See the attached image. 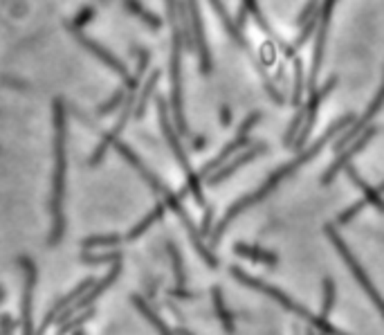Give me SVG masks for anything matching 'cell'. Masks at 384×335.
Instances as JSON below:
<instances>
[{
	"instance_id": "9a60e30c",
	"label": "cell",
	"mask_w": 384,
	"mask_h": 335,
	"mask_svg": "<svg viewBox=\"0 0 384 335\" xmlns=\"http://www.w3.org/2000/svg\"><path fill=\"white\" fill-rule=\"evenodd\" d=\"M133 304L138 306V311H140V313H142L144 317H147V320H149V322L153 324V329H156V331H158L160 335H175V331H171L169 326H167L164 322H162L160 317H158V313L153 311V308H151V306H149L147 302H144V299H142L140 295H133Z\"/></svg>"
},
{
	"instance_id": "277c9868",
	"label": "cell",
	"mask_w": 384,
	"mask_h": 335,
	"mask_svg": "<svg viewBox=\"0 0 384 335\" xmlns=\"http://www.w3.org/2000/svg\"><path fill=\"white\" fill-rule=\"evenodd\" d=\"M259 119H261V113H252L250 117H247L245 122H243V126L238 128V133H236V137H234V140L229 142L227 147H225L223 151L218 153L216 158H213V160L209 162V165H204V167L200 169V176H202V178H204V176H211V171H216V169H220V167H223L225 162H227L229 158H232L236 151L245 149L247 144H250V137H247V133L252 131V128H254V124H259Z\"/></svg>"
},
{
	"instance_id": "52a82bcc",
	"label": "cell",
	"mask_w": 384,
	"mask_h": 335,
	"mask_svg": "<svg viewBox=\"0 0 384 335\" xmlns=\"http://www.w3.org/2000/svg\"><path fill=\"white\" fill-rule=\"evenodd\" d=\"M382 106H384V81H382V88L378 90V94H375V99L371 101V106L366 108V113L362 115V119H357V122H353V128H351V131H346V133L341 135L339 140H337V144H335V151H341V149H346L348 144H351V142L355 140V137H357V135H360V133L364 131V128H366V124H369L371 119H373L375 115L380 113V108H382Z\"/></svg>"
},
{
	"instance_id": "d6986e66",
	"label": "cell",
	"mask_w": 384,
	"mask_h": 335,
	"mask_svg": "<svg viewBox=\"0 0 384 335\" xmlns=\"http://www.w3.org/2000/svg\"><path fill=\"white\" fill-rule=\"evenodd\" d=\"M243 10H245V12H250V14L254 16V19L261 23V28H263V30H270V28H268V23H266V19H263L261 10H259V5H256V0H243Z\"/></svg>"
},
{
	"instance_id": "30bf717a",
	"label": "cell",
	"mask_w": 384,
	"mask_h": 335,
	"mask_svg": "<svg viewBox=\"0 0 384 335\" xmlns=\"http://www.w3.org/2000/svg\"><path fill=\"white\" fill-rule=\"evenodd\" d=\"M119 270H122V265H119V263H115L113 265V268H110V272H108V277H104V279H101L99 283H97V286H92V290H90V293L88 295H85L83 299H81V302H74L72 304V308H70V311H65V315L61 317V320H65V317H70V315H74L76 311H79V308H85V306H90L92 302H95V299L101 295V293H104V290L110 286V283H113L117 277H119Z\"/></svg>"
},
{
	"instance_id": "9c48e42d",
	"label": "cell",
	"mask_w": 384,
	"mask_h": 335,
	"mask_svg": "<svg viewBox=\"0 0 384 335\" xmlns=\"http://www.w3.org/2000/svg\"><path fill=\"white\" fill-rule=\"evenodd\" d=\"M25 265V295H23V331L25 335H34L32 331V290H34V281H36V265L30 263L28 259H21Z\"/></svg>"
},
{
	"instance_id": "603a6c76",
	"label": "cell",
	"mask_w": 384,
	"mask_h": 335,
	"mask_svg": "<svg viewBox=\"0 0 384 335\" xmlns=\"http://www.w3.org/2000/svg\"><path fill=\"white\" fill-rule=\"evenodd\" d=\"M306 335H314V329H310L308 333H306Z\"/></svg>"
},
{
	"instance_id": "5b68a950",
	"label": "cell",
	"mask_w": 384,
	"mask_h": 335,
	"mask_svg": "<svg viewBox=\"0 0 384 335\" xmlns=\"http://www.w3.org/2000/svg\"><path fill=\"white\" fill-rule=\"evenodd\" d=\"M375 133H378V128L371 126V128H366V131H362L360 135H357L355 140H353L351 144H348V149L341 151L339 156H337V160L332 162V165L326 169V174H323V178H321V185L332 183V180H335V176L339 174V171H341V169H346V167H348V162H351V160L357 156V153H360V151L366 147V144H369V142L373 140V135H375Z\"/></svg>"
},
{
	"instance_id": "8fae6325",
	"label": "cell",
	"mask_w": 384,
	"mask_h": 335,
	"mask_svg": "<svg viewBox=\"0 0 384 335\" xmlns=\"http://www.w3.org/2000/svg\"><path fill=\"white\" fill-rule=\"evenodd\" d=\"M234 254L243 256V259H250L254 263H263V265H277L279 256L270 250H263L259 245H250V243H234Z\"/></svg>"
},
{
	"instance_id": "8992f818",
	"label": "cell",
	"mask_w": 384,
	"mask_h": 335,
	"mask_svg": "<svg viewBox=\"0 0 384 335\" xmlns=\"http://www.w3.org/2000/svg\"><path fill=\"white\" fill-rule=\"evenodd\" d=\"M335 77H332V79H328L326 83L321 85L319 90H312V97H310V101H308V106L303 108V128H301V133H299V140L295 142L297 144V149H301L303 144H306V140H308V135H310V128H312V124H314V117H317V108H319V104L323 101V97H326V94L335 88Z\"/></svg>"
},
{
	"instance_id": "3957f363",
	"label": "cell",
	"mask_w": 384,
	"mask_h": 335,
	"mask_svg": "<svg viewBox=\"0 0 384 335\" xmlns=\"http://www.w3.org/2000/svg\"><path fill=\"white\" fill-rule=\"evenodd\" d=\"M323 230H326V236L330 238V243L335 245V250L339 252V256H341V259H344V263L348 265V270L353 272V277L357 279V283H360L362 290H364L366 295H369V299L373 302V306L378 308L380 315L384 317V297H380L378 288L373 286L371 277H369V274H366V270L360 265V261L355 259V254L351 252V247H348V245L344 243V238H341V236L337 234V230L332 227V225H326Z\"/></svg>"
},
{
	"instance_id": "7c38bea8",
	"label": "cell",
	"mask_w": 384,
	"mask_h": 335,
	"mask_svg": "<svg viewBox=\"0 0 384 335\" xmlns=\"http://www.w3.org/2000/svg\"><path fill=\"white\" fill-rule=\"evenodd\" d=\"M92 286H95V279H90V277H88V279H83V281L79 283V286H76V290H74V293L65 295L63 299H58V302L54 304V308H52V311H50V313L45 315V322H43V326H41V333L47 329V326H50V322H52V320H56V315H58V313H63V311H65V308H67V304H74L76 299H79V295H83L85 290H90Z\"/></svg>"
},
{
	"instance_id": "2e32d148",
	"label": "cell",
	"mask_w": 384,
	"mask_h": 335,
	"mask_svg": "<svg viewBox=\"0 0 384 335\" xmlns=\"http://www.w3.org/2000/svg\"><path fill=\"white\" fill-rule=\"evenodd\" d=\"M335 295H337L335 281H332L330 277H326V279H323V304H321L319 317H326V320H330L332 306H335Z\"/></svg>"
},
{
	"instance_id": "7402d4cb",
	"label": "cell",
	"mask_w": 384,
	"mask_h": 335,
	"mask_svg": "<svg viewBox=\"0 0 384 335\" xmlns=\"http://www.w3.org/2000/svg\"><path fill=\"white\" fill-rule=\"evenodd\" d=\"M378 192H380V194H384V180H382V183H380V187H378Z\"/></svg>"
},
{
	"instance_id": "ac0fdd59",
	"label": "cell",
	"mask_w": 384,
	"mask_h": 335,
	"mask_svg": "<svg viewBox=\"0 0 384 335\" xmlns=\"http://www.w3.org/2000/svg\"><path fill=\"white\" fill-rule=\"evenodd\" d=\"M162 214H164V205H158V207L153 210V214H149V216L144 219L138 227L131 230V234H128V238H138V236L142 234V232H147V230H149V225H153V223H156V221L162 216Z\"/></svg>"
},
{
	"instance_id": "44dd1931",
	"label": "cell",
	"mask_w": 384,
	"mask_h": 335,
	"mask_svg": "<svg viewBox=\"0 0 384 335\" xmlns=\"http://www.w3.org/2000/svg\"><path fill=\"white\" fill-rule=\"evenodd\" d=\"M175 335H193V333H189V331H184V329H178V331H175Z\"/></svg>"
},
{
	"instance_id": "ffe728a7",
	"label": "cell",
	"mask_w": 384,
	"mask_h": 335,
	"mask_svg": "<svg viewBox=\"0 0 384 335\" xmlns=\"http://www.w3.org/2000/svg\"><path fill=\"white\" fill-rule=\"evenodd\" d=\"M220 122L223 124H229V110L225 108V110H220Z\"/></svg>"
},
{
	"instance_id": "ba28073f",
	"label": "cell",
	"mask_w": 384,
	"mask_h": 335,
	"mask_svg": "<svg viewBox=\"0 0 384 335\" xmlns=\"http://www.w3.org/2000/svg\"><path fill=\"white\" fill-rule=\"evenodd\" d=\"M266 151H268L266 144H252V149H247V151L243 153V156H236L232 162H229V165L220 167V169L216 171V174H211L207 183H209V185H218V183H223V180H227L229 176H234L241 167H245L247 162H252L256 156H261V153H266Z\"/></svg>"
},
{
	"instance_id": "6da1fadb",
	"label": "cell",
	"mask_w": 384,
	"mask_h": 335,
	"mask_svg": "<svg viewBox=\"0 0 384 335\" xmlns=\"http://www.w3.org/2000/svg\"><path fill=\"white\" fill-rule=\"evenodd\" d=\"M353 122H355V115H353V113H348V115H344V117H339L337 122L332 124L330 128H326V133H323V135L319 137V140L312 144V147H308V149H306V151H301V153H299V156H297L295 160H290L288 165L279 167L277 171H272V174L268 176V180H266V183H263V185H261L259 189H254L252 194H247V196H243V199H238V201H236V203L232 205V207L227 210V214H225V216L218 221L216 230L211 232V243L216 245V243L220 241V236H223V232H225V230L229 227V223H232L234 219H238V216H241L243 212H247V210H250L252 205L261 203L263 199H266L268 194H272V192H275V189H277V187H279L281 183H284V180H286L288 176H292L295 171H297V169H301V167H303V165H306V162H308V160L317 158L319 153H321V149L326 147V144H328V142L332 140V137H335L337 133H341V131H344L346 126H353Z\"/></svg>"
},
{
	"instance_id": "5bb4252c",
	"label": "cell",
	"mask_w": 384,
	"mask_h": 335,
	"mask_svg": "<svg viewBox=\"0 0 384 335\" xmlns=\"http://www.w3.org/2000/svg\"><path fill=\"white\" fill-rule=\"evenodd\" d=\"M211 297H213V308H216V315H218L220 324H223V329H225L227 333H234V329H236L234 315L229 313V308L225 306L223 290H220L218 286H213V288H211Z\"/></svg>"
},
{
	"instance_id": "4fadbf2b",
	"label": "cell",
	"mask_w": 384,
	"mask_h": 335,
	"mask_svg": "<svg viewBox=\"0 0 384 335\" xmlns=\"http://www.w3.org/2000/svg\"><path fill=\"white\" fill-rule=\"evenodd\" d=\"M344 171H346V176L351 178V180H353V183H355L357 187L362 189V194H364V201L369 203V205H373V207L378 210V212H384V199H382V194L378 192V189H373V187H371L369 183H364V180H362V176L357 174V169H355V167H351V165H348V167H346Z\"/></svg>"
},
{
	"instance_id": "7a4b0ae2",
	"label": "cell",
	"mask_w": 384,
	"mask_h": 335,
	"mask_svg": "<svg viewBox=\"0 0 384 335\" xmlns=\"http://www.w3.org/2000/svg\"><path fill=\"white\" fill-rule=\"evenodd\" d=\"M229 274H232V277H234L236 281L245 283L247 288H252V290H256V293H263L266 297L275 299V302H279L281 306L286 308V311H290V313L299 315V317H301V320H306V322H308V324L312 326V329H314V324H317V315H312V313L308 311V308H303V306L299 304V302H295V299L290 297V295H286L281 288H277V286H270L268 281L252 277V274H247L243 268H238V265H229Z\"/></svg>"
},
{
	"instance_id": "e0dca14e",
	"label": "cell",
	"mask_w": 384,
	"mask_h": 335,
	"mask_svg": "<svg viewBox=\"0 0 384 335\" xmlns=\"http://www.w3.org/2000/svg\"><path fill=\"white\" fill-rule=\"evenodd\" d=\"M167 250L171 254V263H173V272H175V286L178 288H184L186 283V274H184V265H182V256L178 252V247L173 243L167 245Z\"/></svg>"
}]
</instances>
